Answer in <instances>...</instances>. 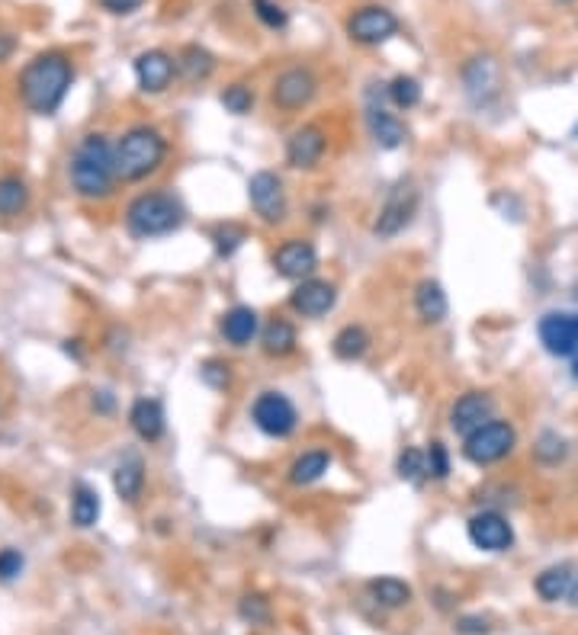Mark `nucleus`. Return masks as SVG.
Masks as SVG:
<instances>
[{
    "instance_id": "obj_1",
    "label": "nucleus",
    "mask_w": 578,
    "mask_h": 635,
    "mask_svg": "<svg viewBox=\"0 0 578 635\" xmlns=\"http://www.w3.org/2000/svg\"><path fill=\"white\" fill-rule=\"evenodd\" d=\"M74 81V68L62 52H49L33 58L20 74V97L33 113L52 116L65 103L68 87Z\"/></svg>"
},
{
    "instance_id": "obj_2",
    "label": "nucleus",
    "mask_w": 578,
    "mask_h": 635,
    "mask_svg": "<svg viewBox=\"0 0 578 635\" xmlns=\"http://www.w3.org/2000/svg\"><path fill=\"white\" fill-rule=\"evenodd\" d=\"M71 187L84 199H103L113 193L119 177L116 148L106 142V135H87L71 154Z\"/></svg>"
},
{
    "instance_id": "obj_3",
    "label": "nucleus",
    "mask_w": 578,
    "mask_h": 635,
    "mask_svg": "<svg viewBox=\"0 0 578 635\" xmlns=\"http://www.w3.org/2000/svg\"><path fill=\"white\" fill-rule=\"evenodd\" d=\"M164 158H167L164 135L148 126L129 129L116 145V170L123 180H145L164 164Z\"/></svg>"
},
{
    "instance_id": "obj_4",
    "label": "nucleus",
    "mask_w": 578,
    "mask_h": 635,
    "mask_svg": "<svg viewBox=\"0 0 578 635\" xmlns=\"http://www.w3.org/2000/svg\"><path fill=\"white\" fill-rule=\"evenodd\" d=\"M126 225L135 238H164L184 225V206L171 193H142L129 203Z\"/></svg>"
},
{
    "instance_id": "obj_5",
    "label": "nucleus",
    "mask_w": 578,
    "mask_h": 635,
    "mask_svg": "<svg viewBox=\"0 0 578 635\" xmlns=\"http://www.w3.org/2000/svg\"><path fill=\"white\" fill-rule=\"evenodd\" d=\"M463 456L473 462V466H495V462L505 459L514 443H517V433L508 421H492L482 424L479 430H473L469 437H463Z\"/></svg>"
},
{
    "instance_id": "obj_6",
    "label": "nucleus",
    "mask_w": 578,
    "mask_h": 635,
    "mask_svg": "<svg viewBox=\"0 0 578 635\" xmlns=\"http://www.w3.org/2000/svg\"><path fill=\"white\" fill-rule=\"evenodd\" d=\"M251 421L254 427L267 433V437H289V433L296 430L299 424V414L293 408V401H289L286 395L280 392H264V395H257L254 398V405H251Z\"/></svg>"
},
{
    "instance_id": "obj_7",
    "label": "nucleus",
    "mask_w": 578,
    "mask_h": 635,
    "mask_svg": "<svg viewBox=\"0 0 578 635\" xmlns=\"http://www.w3.org/2000/svg\"><path fill=\"white\" fill-rule=\"evenodd\" d=\"M315 90H318V81L309 68H286L283 74H277V81H273L270 100L277 110L296 113V110H302V106L312 103Z\"/></svg>"
},
{
    "instance_id": "obj_8",
    "label": "nucleus",
    "mask_w": 578,
    "mask_h": 635,
    "mask_svg": "<svg viewBox=\"0 0 578 635\" xmlns=\"http://www.w3.org/2000/svg\"><path fill=\"white\" fill-rule=\"evenodd\" d=\"M248 199H251V209L261 215L267 225H277L286 219V190H283V180L277 174H270V170H257V174L248 180Z\"/></svg>"
},
{
    "instance_id": "obj_9",
    "label": "nucleus",
    "mask_w": 578,
    "mask_h": 635,
    "mask_svg": "<svg viewBox=\"0 0 578 635\" xmlns=\"http://www.w3.org/2000/svg\"><path fill=\"white\" fill-rule=\"evenodd\" d=\"M399 33V20L386 7H360L347 20V36L360 45H383Z\"/></svg>"
},
{
    "instance_id": "obj_10",
    "label": "nucleus",
    "mask_w": 578,
    "mask_h": 635,
    "mask_svg": "<svg viewBox=\"0 0 578 635\" xmlns=\"http://www.w3.org/2000/svg\"><path fill=\"white\" fill-rule=\"evenodd\" d=\"M415 209H418V190L412 183H399V187H392V193L386 196L373 231L379 238H395L408 222H412Z\"/></svg>"
},
{
    "instance_id": "obj_11",
    "label": "nucleus",
    "mask_w": 578,
    "mask_h": 635,
    "mask_svg": "<svg viewBox=\"0 0 578 635\" xmlns=\"http://www.w3.org/2000/svg\"><path fill=\"white\" fill-rule=\"evenodd\" d=\"M466 533H469V542H473V546L482 549V552H505V549H511V542H514L511 523L501 517L498 510H482V514L469 517Z\"/></svg>"
},
{
    "instance_id": "obj_12",
    "label": "nucleus",
    "mask_w": 578,
    "mask_h": 635,
    "mask_svg": "<svg viewBox=\"0 0 578 635\" xmlns=\"http://www.w3.org/2000/svg\"><path fill=\"white\" fill-rule=\"evenodd\" d=\"M273 267L283 276V280H312V273L318 267V254L309 241H286L277 247V254H273Z\"/></svg>"
},
{
    "instance_id": "obj_13",
    "label": "nucleus",
    "mask_w": 578,
    "mask_h": 635,
    "mask_svg": "<svg viewBox=\"0 0 578 635\" xmlns=\"http://www.w3.org/2000/svg\"><path fill=\"white\" fill-rule=\"evenodd\" d=\"M495 414V401L485 392H466L463 398H456V405L450 411V427L460 437H469L473 430H479L482 424H489Z\"/></svg>"
},
{
    "instance_id": "obj_14",
    "label": "nucleus",
    "mask_w": 578,
    "mask_h": 635,
    "mask_svg": "<svg viewBox=\"0 0 578 635\" xmlns=\"http://www.w3.org/2000/svg\"><path fill=\"white\" fill-rule=\"evenodd\" d=\"M540 344L553 356H572L578 350V324L575 315L550 312L540 318Z\"/></svg>"
},
{
    "instance_id": "obj_15",
    "label": "nucleus",
    "mask_w": 578,
    "mask_h": 635,
    "mask_svg": "<svg viewBox=\"0 0 578 635\" xmlns=\"http://www.w3.org/2000/svg\"><path fill=\"white\" fill-rule=\"evenodd\" d=\"M174 74H177V61L161 49L142 52L135 58V77H139V87L145 94H161V90H167L174 81Z\"/></svg>"
},
{
    "instance_id": "obj_16",
    "label": "nucleus",
    "mask_w": 578,
    "mask_h": 635,
    "mask_svg": "<svg viewBox=\"0 0 578 635\" xmlns=\"http://www.w3.org/2000/svg\"><path fill=\"white\" fill-rule=\"evenodd\" d=\"M328 148V135L318 129V126H302L289 135L286 142V161L299 167V170H309L322 161V154Z\"/></svg>"
},
{
    "instance_id": "obj_17",
    "label": "nucleus",
    "mask_w": 578,
    "mask_h": 635,
    "mask_svg": "<svg viewBox=\"0 0 578 635\" xmlns=\"http://www.w3.org/2000/svg\"><path fill=\"white\" fill-rule=\"evenodd\" d=\"M334 299H338V292H334L331 283H325V280H302L293 289V296H289V305H293L296 312L306 315V318H322L334 308Z\"/></svg>"
},
{
    "instance_id": "obj_18",
    "label": "nucleus",
    "mask_w": 578,
    "mask_h": 635,
    "mask_svg": "<svg viewBox=\"0 0 578 635\" xmlns=\"http://www.w3.org/2000/svg\"><path fill=\"white\" fill-rule=\"evenodd\" d=\"M222 337L228 340L232 347H248L251 340L257 337V331H261V318H257L254 308L248 305H235L228 308V312L222 315Z\"/></svg>"
},
{
    "instance_id": "obj_19",
    "label": "nucleus",
    "mask_w": 578,
    "mask_h": 635,
    "mask_svg": "<svg viewBox=\"0 0 578 635\" xmlns=\"http://www.w3.org/2000/svg\"><path fill=\"white\" fill-rule=\"evenodd\" d=\"M129 424L145 443H155L164 437V408L158 398H139L129 411Z\"/></svg>"
},
{
    "instance_id": "obj_20",
    "label": "nucleus",
    "mask_w": 578,
    "mask_h": 635,
    "mask_svg": "<svg viewBox=\"0 0 578 635\" xmlns=\"http://www.w3.org/2000/svg\"><path fill=\"white\" fill-rule=\"evenodd\" d=\"M113 488H116V494L123 501H129V504H135L142 498V488H145V462L135 456V453H129V456H123L119 459V466L113 469Z\"/></svg>"
},
{
    "instance_id": "obj_21",
    "label": "nucleus",
    "mask_w": 578,
    "mask_h": 635,
    "mask_svg": "<svg viewBox=\"0 0 578 635\" xmlns=\"http://www.w3.org/2000/svg\"><path fill=\"white\" fill-rule=\"evenodd\" d=\"M367 129L376 138L379 148H402L405 142V126L399 122V116H392L383 106H370L367 110Z\"/></svg>"
},
{
    "instance_id": "obj_22",
    "label": "nucleus",
    "mask_w": 578,
    "mask_h": 635,
    "mask_svg": "<svg viewBox=\"0 0 578 635\" xmlns=\"http://www.w3.org/2000/svg\"><path fill=\"white\" fill-rule=\"evenodd\" d=\"M415 308H418V318L424 324H440L447 318V292L437 280H424L415 289Z\"/></svg>"
},
{
    "instance_id": "obj_23",
    "label": "nucleus",
    "mask_w": 578,
    "mask_h": 635,
    "mask_svg": "<svg viewBox=\"0 0 578 635\" xmlns=\"http://www.w3.org/2000/svg\"><path fill=\"white\" fill-rule=\"evenodd\" d=\"M331 466V456L325 449H309V453H302L299 459H293V466H289V482L293 485H312L318 482Z\"/></svg>"
},
{
    "instance_id": "obj_24",
    "label": "nucleus",
    "mask_w": 578,
    "mask_h": 635,
    "mask_svg": "<svg viewBox=\"0 0 578 635\" xmlns=\"http://www.w3.org/2000/svg\"><path fill=\"white\" fill-rule=\"evenodd\" d=\"M572 584H575L572 568H569V565H553V568L540 571L534 587H537V594H540L546 603H556V600H562V597L572 594Z\"/></svg>"
},
{
    "instance_id": "obj_25",
    "label": "nucleus",
    "mask_w": 578,
    "mask_h": 635,
    "mask_svg": "<svg viewBox=\"0 0 578 635\" xmlns=\"http://www.w3.org/2000/svg\"><path fill=\"white\" fill-rule=\"evenodd\" d=\"M212 68H216V58H212L203 45H187L177 58V74L184 77L187 84L206 81V77L212 74Z\"/></svg>"
},
{
    "instance_id": "obj_26",
    "label": "nucleus",
    "mask_w": 578,
    "mask_h": 635,
    "mask_svg": "<svg viewBox=\"0 0 578 635\" xmlns=\"http://www.w3.org/2000/svg\"><path fill=\"white\" fill-rule=\"evenodd\" d=\"M97 517H100V494L90 485L78 482L71 491V523L87 530V526L97 523Z\"/></svg>"
},
{
    "instance_id": "obj_27",
    "label": "nucleus",
    "mask_w": 578,
    "mask_h": 635,
    "mask_svg": "<svg viewBox=\"0 0 578 635\" xmlns=\"http://www.w3.org/2000/svg\"><path fill=\"white\" fill-rule=\"evenodd\" d=\"M261 344H264V353L270 356H286L296 350V328L283 318H273L270 324H264L261 331Z\"/></svg>"
},
{
    "instance_id": "obj_28",
    "label": "nucleus",
    "mask_w": 578,
    "mask_h": 635,
    "mask_svg": "<svg viewBox=\"0 0 578 635\" xmlns=\"http://www.w3.org/2000/svg\"><path fill=\"white\" fill-rule=\"evenodd\" d=\"M367 591H370V597L379 603V607H389V610L405 607V603L412 600V587H408L405 581H399V578H373L367 584Z\"/></svg>"
},
{
    "instance_id": "obj_29",
    "label": "nucleus",
    "mask_w": 578,
    "mask_h": 635,
    "mask_svg": "<svg viewBox=\"0 0 578 635\" xmlns=\"http://www.w3.org/2000/svg\"><path fill=\"white\" fill-rule=\"evenodd\" d=\"M370 347V334L360 328V324H347V328L338 331L334 337V356L338 360H360Z\"/></svg>"
},
{
    "instance_id": "obj_30",
    "label": "nucleus",
    "mask_w": 578,
    "mask_h": 635,
    "mask_svg": "<svg viewBox=\"0 0 578 635\" xmlns=\"http://www.w3.org/2000/svg\"><path fill=\"white\" fill-rule=\"evenodd\" d=\"M29 206V190L20 177H0V215H20Z\"/></svg>"
},
{
    "instance_id": "obj_31",
    "label": "nucleus",
    "mask_w": 578,
    "mask_h": 635,
    "mask_svg": "<svg viewBox=\"0 0 578 635\" xmlns=\"http://www.w3.org/2000/svg\"><path fill=\"white\" fill-rule=\"evenodd\" d=\"M395 469L405 478V482L421 485L424 478H428V456L421 453V449H402L399 462H395Z\"/></svg>"
},
{
    "instance_id": "obj_32",
    "label": "nucleus",
    "mask_w": 578,
    "mask_h": 635,
    "mask_svg": "<svg viewBox=\"0 0 578 635\" xmlns=\"http://www.w3.org/2000/svg\"><path fill=\"white\" fill-rule=\"evenodd\" d=\"M389 97H392L395 106H399V110H412V106L421 103V84L415 81V77L399 74V77H395V81L389 84Z\"/></svg>"
},
{
    "instance_id": "obj_33",
    "label": "nucleus",
    "mask_w": 578,
    "mask_h": 635,
    "mask_svg": "<svg viewBox=\"0 0 578 635\" xmlns=\"http://www.w3.org/2000/svg\"><path fill=\"white\" fill-rule=\"evenodd\" d=\"M245 238H248L245 228L235 225V222H225V225H219L216 231H212V244H216V251H219L222 257H232Z\"/></svg>"
},
{
    "instance_id": "obj_34",
    "label": "nucleus",
    "mask_w": 578,
    "mask_h": 635,
    "mask_svg": "<svg viewBox=\"0 0 578 635\" xmlns=\"http://www.w3.org/2000/svg\"><path fill=\"white\" fill-rule=\"evenodd\" d=\"M534 456L543 466H559V462L566 459V440H562L559 433H543L534 446Z\"/></svg>"
},
{
    "instance_id": "obj_35",
    "label": "nucleus",
    "mask_w": 578,
    "mask_h": 635,
    "mask_svg": "<svg viewBox=\"0 0 578 635\" xmlns=\"http://www.w3.org/2000/svg\"><path fill=\"white\" fill-rule=\"evenodd\" d=\"M222 106L228 113L245 116V113H251V106H254V94L245 84H232V87L222 90Z\"/></svg>"
},
{
    "instance_id": "obj_36",
    "label": "nucleus",
    "mask_w": 578,
    "mask_h": 635,
    "mask_svg": "<svg viewBox=\"0 0 578 635\" xmlns=\"http://www.w3.org/2000/svg\"><path fill=\"white\" fill-rule=\"evenodd\" d=\"M251 4H254L257 20H261L264 26H270V29L286 26V10L280 4H273V0H251Z\"/></svg>"
},
{
    "instance_id": "obj_37",
    "label": "nucleus",
    "mask_w": 578,
    "mask_h": 635,
    "mask_svg": "<svg viewBox=\"0 0 578 635\" xmlns=\"http://www.w3.org/2000/svg\"><path fill=\"white\" fill-rule=\"evenodd\" d=\"M428 478H447L450 475V456H447V446L444 443H431V449L428 453Z\"/></svg>"
},
{
    "instance_id": "obj_38",
    "label": "nucleus",
    "mask_w": 578,
    "mask_h": 635,
    "mask_svg": "<svg viewBox=\"0 0 578 635\" xmlns=\"http://www.w3.org/2000/svg\"><path fill=\"white\" fill-rule=\"evenodd\" d=\"M23 555L17 549H0V581H13V578H20V571H23Z\"/></svg>"
},
{
    "instance_id": "obj_39",
    "label": "nucleus",
    "mask_w": 578,
    "mask_h": 635,
    "mask_svg": "<svg viewBox=\"0 0 578 635\" xmlns=\"http://www.w3.org/2000/svg\"><path fill=\"white\" fill-rule=\"evenodd\" d=\"M200 376H203V382L206 385H212V389H228V385H232V376H228V366L225 363H206L203 369H200Z\"/></svg>"
},
{
    "instance_id": "obj_40",
    "label": "nucleus",
    "mask_w": 578,
    "mask_h": 635,
    "mask_svg": "<svg viewBox=\"0 0 578 635\" xmlns=\"http://www.w3.org/2000/svg\"><path fill=\"white\" fill-rule=\"evenodd\" d=\"M241 616L245 619H251V623H267V616H270V610H267V600L264 597H245L241 600Z\"/></svg>"
},
{
    "instance_id": "obj_41",
    "label": "nucleus",
    "mask_w": 578,
    "mask_h": 635,
    "mask_svg": "<svg viewBox=\"0 0 578 635\" xmlns=\"http://www.w3.org/2000/svg\"><path fill=\"white\" fill-rule=\"evenodd\" d=\"M142 4L145 0H100V7L110 10V13H135Z\"/></svg>"
},
{
    "instance_id": "obj_42",
    "label": "nucleus",
    "mask_w": 578,
    "mask_h": 635,
    "mask_svg": "<svg viewBox=\"0 0 578 635\" xmlns=\"http://www.w3.org/2000/svg\"><path fill=\"white\" fill-rule=\"evenodd\" d=\"M460 632H469V635L489 632V623H485V619H460Z\"/></svg>"
},
{
    "instance_id": "obj_43",
    "label": "nucleus",
    "mask_w": 578,
    "mask_h": 635,
    "mask_svg": "<svg viewBox=\"0 0 578 635\" xmlns=\"http://www.w3.org/2000/svg\"><path fill=\"white\" fill-rule=\"evenodd\" d=\"M13 52V39L10 36H4V33H0V61H4L7 55Z\"/></svg>"
},
{
    "instance_id": "obj_44",
    "label": "nucleus",
    "mask_w": 578,
    "mask_h": 635,
    "mask_svg": "<svg viewBox=\"0 0 578 635\" xmlns=\"http://www.w3.org/2000/svg\"><path fill=\"white\" fill-rule=\"evenodd\" d=\"M569 600H572V607H578V581L572 584V594H569Z\"/></svg>"
},
{
    "instance_id": "obj_45",
    "label": "nucleus",
    "mask_w": 578,
    "mask_h": 635,
    "mask_svg": "<svg viewBox=\"0 0 578 635\" xmlns=\"http://www.w3.org/2000/svg\"><path fill=\"white\" fill-rule=\"evenodd\" d=\"M572 376L578 379V356H575V363H572Z\"/></svg>"
},
{
    "instance_id": "obj_46",
    "label": "nucleus",
    "mask_w": 578,
    "mask_h": 635,
    "mask_svg": "<svg viewBox=\"0 0 578 635\" xmlns=\"http://www.w3.org/2000/svg\"><path fill=\"white\" fill-rule=\"evenodd\" d=\"M575 324H578V315H575Z\"/></svg>"
}]
</instances>
